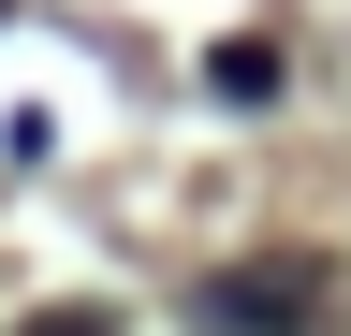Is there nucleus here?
Returning a JSON list of instances; mask_svg holds the SVG:
<instances>
[{
  "instance_id": "f03ea898",
  "label": "nucleus",
  "mask_w": 351,
  "mask_h": 336,
  "mask_svg": "<svg viewBox=\"0 0 351 336\" xmlns=\"http://www.w3.org/2000/svg\"><path fill=\"white\" fill-rule=\"evenodd\" d=\"M205 88H219V103H263V88H278V59H263V44H219V59H205Z\"/></svg>"
},
{
  "instance_id": "7ed1b4c3",
  "label": "nucleus",
  "mask_w": 351,
  "mask_h": 336,
  "mask_svg": "<svg viewBox=\"0 0 351 336\" xmlns=\"http://www.w3.org/2000/svg\"><path fill=\"white\" fill-rule=\"evenodd\" d=\"M29 336H117V322H103V307H44Z\"/></svg>"
},
{
  "instance_id": "f257e3e1",
  "label": "nucleus",
  "mask_w": 351,
  "mask_h": 336,
  "mask_svg": "<svg viewBox=\"0 0 351 336\" xmlns=\"http://www.w3.org/2000/svg\"><path fill=\"white\" fill-rule=\"evenodd\" d=\"M191 336H337V263L322 248H249L191 292Z\"/></svg>"
}]
</instances>
